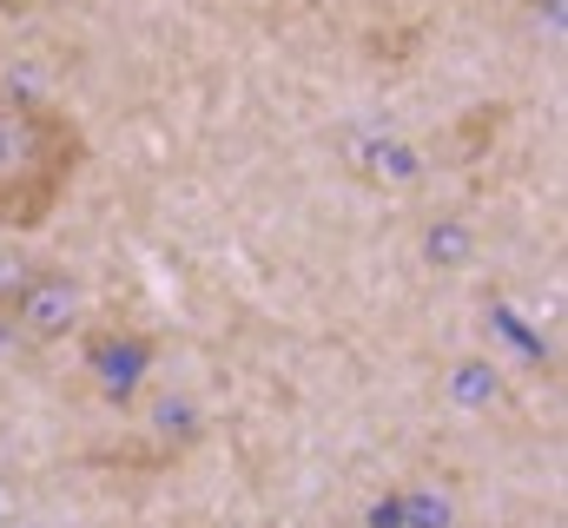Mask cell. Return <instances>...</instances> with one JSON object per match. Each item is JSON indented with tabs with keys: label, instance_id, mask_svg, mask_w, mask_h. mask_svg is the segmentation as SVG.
Wrapping results in <instances>:
<instances>
[{
	"label": "cell",
	"instance_id": "cell-1",
	"mask_svg": "<svg viewBox=\"0 0 568 528\" xmlns=\"http://www.w3.org/2000/svg\"><path fill=\"white\" fill-rule=\"evenodd\" d=\"M87 172V132L40 93L0 87V232H40Z\"/></svg>",
	"mask_w": 568,
	"mask_h": 528
},
{
	"label": "cell",
	"instance_id": "cell-2",
	"mask_svg": "<svg viewBox=\"0 0 568 528\" xmlns=\"http://www.w3.org/2000/svg\"><path fill=\"white\" fill-rule=\"evenodd\" d=\"M80 370L113 409H126L145 390V377L159 370V337L145 324H93L80 344Z\"/></svg>",
	"mask_w": 568,
	"mask_h": 528
},
{
	"label": "cell",
	"instance_id": "cell-3",
	"mask_svg": "<svg viewBox=\"0 0 568 528\" xmlns=\"http://www.w3.org/2000/svg\"><path fill=\"white\" fill-rule=\"evenodd\" d=\"M80 277H67V271H33L20 291H13V331L33 344V351H47V344H60L67 331H80Z\"/></svg>",
	"mask_w": 568,
	"mask_h": 528
},
{
	"label": "cell",
	"instance_id": "cell-4",
	"mask_svg": "<svg viewBox=\"0 0 568 528\" xmlns=\"http://www.w3.org/2000/svg\"><path fill=\"white\" fill-rule=\"evenodd\" d=\"M463 252H469V238H463L456 225H449V232H429V258H449V271H456V258H463Z\"/></svg>",
	"mask_w": 568,
	"mask_h": 528
},
{
	"label": "cell",
	"instance_id": "cell-5",
	"mask_svg": "<svg viewBox=\"0 0 568 528\" xmlns=\"http://www.w3.org/2000/svg\"><path fill=\"white\" fill-rule=\"evenodd\" d=\"M20 7H33V0H0V13H20Z\"/></svg>",
	"mask_w": 568,
	"mask_h": 528
}]
</instances>
